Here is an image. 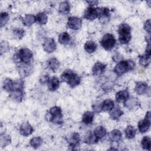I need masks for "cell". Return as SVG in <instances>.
<instances>
[{
  "mask_svg": "<svg viewBox=\"0 0 151 151\" xmlns=\"http://www.w3.org/2000/svg\"><path fill=\"white\" fill-rule=\"evenodd\" d=\"M70 40V37L68 32H63L58 36V42L63 45L67 44Z\"/></svg>",
  "mask_w": 151,
  "mask_h": 151,
  "instance_id": "e575fe53",
  "label": "cell"
},
{
  "mask_svg": "<svg viewBox=\"0 0 151 151\" xmlns=\"http://www.w3.org/2000/svg\"><path fill=\"white\" fill-rule=\"evenodd\" d=\"M70 5L68 2H63L60 4L58 11L60 14L65 15L70 12Z\"/></svg>",
  "mask_w": 151,
  "mask_h": 151,
  "instance_id": "d6a6232c",
  "label": "cell"
},
{
  "mask_svg": "<svg viewBox=\"0 0 151 151\" xmlns=\"http://www.w3.org/2000/svg\"><path fill=\"white\" fill-rule=\"evenodd\" d=\"M13 34L18 39H21L24 34H25V31L21 28H15L13 30Z\"/></svg>",
  "mask_w": 151,
  "mask_h": 151,
  "instance_id": "ab89813d",
  "label": "cell"
},
{
  "mask_svg": "<svg viewBox=\"0 0 151 151\" xmlns=\"http://www.w3.org/2000/svg\"><path fill=\"white\" fill-rule=\"evenodd\" d=\"M82 25V21L77 17H70L68 18L67 26L73 30H78L80 29Z\"/></svg>",
  "mask_w": 151,
  "mask_h": 151,
  "instance_id": "9c48e42d",
  "label": "cell"
},
{
  "mask_svg": "<svg viewBox=\"0 0 151 151\" xmlns=\"http://www.w3.org/2000/svg\"><path fill=\"white\" fill-rule=\"evenodd\" d=\"M47 84L49 90L51 91H55L59 87L60 80L57 77H52L51 79H50Z\"/></svg>",
  "mask_w": 151,
  "mask_h": 151,
  "instance_id": "ac0fdd59",
  "label": "cell"
},
{
  "mask_svg": "<svg viewBox=\"0 0 151 151\" xmlns=\"http://www.w3.org/2000/svg\"><path fill=\"white\" fill-rule=\"evenodd\" d=\"M11 142V136L5 133H2L0 135V145L1 147H4L10 144Z\"/></svg>",
  "mask_w": 151,
  "mask_h": 151,
  "instance_id": "484cf974",
  "label": "cell"
},
{
  "mask_svg": "<svg viewBox=\"0 0 151 151\" xmlns=\"http://www.w3.org/2000/svg\"><path fill=\"white\" fill-rule=\"evenodd\" d=\"M106 65L100 62H97L92 68V74L94 76H99L102 74L105 70Z\"/></svg>",
  "mask_w": 151,
  "mask_h": 151,
  "instance_id": "5bb4252c",
  "label": "cell"
},
{
  "mask_svg": "<svg viewBox=\"0 0 151 151\" xmlns=\"http://www.w3.org/2000/svg\"><path fill=\"white\" fill-rule=\"evenodd\" d=\"M42 143V139L41 137H35L32 138L29 141L30 146L34 149H37Z\"/></svg>",
  "mask_w": 151,
  "mask_h": 151,
  "instance_id": "8d00e7d4",
  "label": "cell"
},
{
  "mask_svg": "<svg viewBox=\"0 0 151 151\" xmlns=\"http://www.w3.org/2000/svg\"><path fill=\"white\" fill-rule=\"evenodd\" d=\"M9 93V97L17 102H21L24 97V89H14Z\"/></svg>",
  "mask_w": 151,
  "mask_h": 151,
  "instance_id": "8fae6325",
  "label": "cell"
},
{
  "mask_svg": "<svg viewBox=\"0 0 151 151\" xmlns=\"http://www.w3.org/2000/svg\"><path fill=\"white\" fill-rule=\"evenodd\" d=\"M60 65V61L56 58H51L47 61V66L49 69L55 72Z\"/></svg>",
  "mask_w": 151,
  "mask_h": 151,
  "instance_id": "603a6c76",
  "label": "cell"
},
{
  "mask_svg": "<svg viewBox=\"0 0 151 151\" xmlns=\"http://www.w3.org/2000/svg\"><path fill=\"white\" fill-rule=\"evenodd\" d=\"M86 2L88 3L90 5V6H91L96 5L99 3V2L97 1H86Z\"/></svg>",
  "mask_w": 151,
  "mask_h": 151,
  "instance_id": "ee69618b",
  "label": "cell"
},
{
  "mask_svg": "<svg viewBox=\"0 0 151 151\" xmlns=\"http://www.w3.org/2000/svg\"><path fill=\"white\" fill-rule=\"evenodd\" d=\"M99 140L91 131H88L87 132L84 139V142L87 145H93L96 143Z\"/></svg>",
  "mask_w": 151,
  "mask_h": 151,
  "instance_id": "cb8c5ba5",
  "label": "cell"
},
{
  "mask_svg": "<svg viewBox=\"0 0 151 151\" xmlns=\"http://www.w3.org/2000/svg\"><path fill=\"white\" fill-rule=\"evenodd\" d=\"M9 14L6 12H3L1 13L0 15V21H1V27L4 26L9 21Z\"/></svg>",
  "mask_w": 151,
  "mask_h": 151,
  "instance_id": "f35d334b",
  "label": "cell"
},
{
  "mask_svg": "<svg viewBox=\"0 0 151 151\" xmlns=\"http://www.w3.org/2000/svg\"><path fill=\"white\" fill-rule=\"evenodd\" d=\"M42 47L44 50L47 53L53 52L57 48L56 43L53 38H47L44 41L42 44Z\"/></svg>",
  "mask_w": 151,
  "mask_h": 151,
  "instance_id": "ba28073f",
  "label": "cell"
},
{
  "mask_svg": "<svg viewBox=\"0 0 151 151\" xmlns=\"http://www.w3.org/2000/svg\"><path fill=\"white\" fill-rule=\"evenodd\" d=\"M98 18L100 22L103 24H106L109 21L110 12V9L106 7L97 8Z\"/></svg>",
  "mask_w": 151,
  "mask_h": 151,
  "instance_id": "52a82bcc",
  "label": "cell"
},
{
  "mask_svg": "<svg viewBox=\"0 0 151 151\" xmlns=\"http://www.w3.org/2000/svg\"><path fill=\"white\" fill-rule=\"evenodd\" d=\"M2 87L5 91L8 93L11 92L14 88V80L9 78H5L3 82Z\"/></svg>",
  "mask_w": 151,
  "mask_h": 151,
  "instance_id": "4dcf8cb0",
  "label": "cell"
},
{
  "mask_svg": "<svg viewBox=\"0 0 151 151\" xmlns=\"http://www.w3.org/2000/svg\"><path fill=\"white\" fill-rule=\"evenodd\" d=\"M49 120L55 124L63 123V114L61 109L58 106H54L49 110Z\"/></svg>",
  "mask_w": 151,
  "mask_h": 151,
  "instance_id": "5b68a950",
  "label": "cell"
},
{
  "mask_svg": "<svg viewBox=\"0 0 151 151\" xmlns=\"http://www.w3.org/2000/svg\"><path fill=\"white\" fill-rule=\"evenodd\" d=\"M141 146L143 149L150 150V147H151L150 138L148 136H144L141 140Z\"/></svg>",
  "mask_w": 151,
  "mask_h": 151,
  "instance_id": "74e56055",
  "label": "cell"
},
{
  "mask_svg": "<svg viewBox=\"0 0 151 151\" xmlns=\"http://www.w3.org/2000/svg\"><path fill=\"white\" fill-rule=\"evenodd\" d=\"M147 90L148 86L147 83L143 81H139L136 83L134 87V91L137 94L139 95L144 94L147 92Z\"/></svg>",
  "mask_w": 151,
  "mask_h": 151,
  "instance_id": "2e32d148",
  "label": "cell"
},
{
  "mask_svg": "<svg viewBox=\"0 0 151 151\" xmlns=\"http://www.w3.org/2000/svg\"><path fill=\"white\" fill-rule=\"evenodd\" d=\"M34 129L28 122H24L21 124L19 127V133L24 136H28L32 134Z\"/></svg>",
  "mask_w": 151,
  "mask_h": 151,
  "instance_id": "4fadbf2b",
  "label": "cell"
},
{
  "mask_svg": "<svg viewBox=\"0 0 151 151\" xmlns=\"http://www.w3.org/2000/svg\"><path fill=\"white\" fill-rule=\"evenodd\" d=\"M119 40L122 44H126L131 40V28L126 23L122 24L118 29Z\"/></svg>",
  "mask_w": 151,
  "mask_h": 151,
  "instance_id": "7a4b0ae2",
  "label": "cell"
},
{
  "mask_svg": "<svg viewBox=\"0 0 151 151\" xmlns=\"http://www.w3.org/2000/svg\"><path fill=\"white\" fill-rule=\"evenodd\" d=\"M124 106L129 110L136 109L140 106V102L138 99L135 97H129L127 100L124 103Z\"/></svg>",
  "mask_w": 151,
  "mask_h": 151,
  "instance_id": "9a60e30c",
  "label": "cell"
},
{
  "mask_svg": "<svg viewBox=\"0 0 151 151\" xmlns=\"http://www.w3.org/2000/svg\"><path fill=\"white\" fill-rule=\"evenodd\" d=\"M9 50V45L6 41H3L1 43V55L4 52H6Z\"/></svg>",
  "mask_w": 151,
  "mask_h": 151,
  "instance_id": "60d3db41",
  "label": "cell"
},
{
  "mask_svg": "<svg viewBox=\"0 0 151 151\" xmlns=\"http://www.w3.org/2000/svg\"><path fill=\"white\" fill-rule=\"evenodd\" d=\"M150 60H151V54H145V55L139 56V64L144 67H147V66H149L150 63Z\"/></svg>",
  "mask_w": 151,
  "mask_h": 151,
  "instance_id": "4316f807",
  "label": "cell"
},
{
  "mask_svg": "<svg viewBox=\"0 0 151 151\" xmlns=\"http://www.w3.org/2000/svg\"><path fill=\"white\" fill-rule=\"evenodd\" d=\"M129 97V93L127 90H121L116 93L115 98L117 102L124 103Z\"/></svg>",
  "mask_w": 151,
  "mask_h": 151,
  "instance_id": "e0dca14e",
  "label": "cell"
},
{
  "mask_svg": "<svg viewBox=\"0 0 151 151\" xmlns=\"http://www.w3.org/2000/svg\"><path fill=\"white\" fill-rule=\"evenodd\" d=\"M114 107V101L110 99H107L104 100L101 103V111H109Z\"/></svg>",
  "mask_w": 151,
  "mask_h": 151,
  "instance_id": "d6986e66",
  "label": "cell"
},
{
  "mask_svg": "<svg viewBox=\"0 0 151 151\" xmlns=\"http://www.w3.org/2000/svg\"><path fill=\"white\" fill-rule=\"evenodd\" d=\"M106 132H107L106 130L103 126H97L94 129L93 133L95 135V136L97 137V139L98 140H100L106 136Z\"/></svg>",
  "mask_w": 151,
  "mask_h": 151,
  "instance_id": "f1b7e54d",
  "label": "cell"
},
{
  "mask_svg": "<svg viewBox=\"0 0 151 151\" xmlns=\"http://www.w3.org/2000/svg\"><path fill=\"white\" fill-rule=\"evenodd\" d=\"M150 127V112L147 111L145 115V119L138 123V129L140 133L146 132Z\"/></svg>",
  "mask_w": 151,
  "mask_h": 151,
  "instance_id": "8992f818",
  "label": "cell"
},
{
  "mask_svg": "<svg viewBox=\"0 0 151 151\" xmlns=\"http://www.w3.org/2000/svg\"><path fill=\"white\" fill-rule=\"evenodd\" d=\"M109 138L112 142H118L122 139V133L119 130L114 129L110 132Z\"/></svg>",
  "mask_w": 151,
  "mask_h": 151,
  "instance_id": "83f0119b",
  "label": "cell"
},
{
  "mask_svg": "<svg viewBox=\"0 0 151 151\" xmlns=\"http://www.w3.org/2000/svg\"><path fill=\"white\" fill-rule=\"evenodd\" d=\"M50 80V77L47 74H43L40 76V83L42 84H44L46 83H48Z\"/></svg>",
  "mask_w": 151,
  "mask_h": 151,
  "instance_id": "b9f144b4",
  "label": "cell"
},
{
  "mask_svg": "<svg viewBox=\"0 0 151 151\" xmlns=\"http://www.w3.org/2000/svg\"><path fill=\"white\" fill-rule=\"evenodd\" d=\"M143 27H144V29L148 34L150 33V19H149L146 20V21H145Z\"/></svg>",
  "mask_w": 151,
  "mask_h": 151,
  "instance_id": "7bdbcfd3",
  "label": "cell"
},
{
  "mask_svg": "<svg viewBox=\"0 0 151 151\" xmlns=\"http://www.w3.org/2000/svg\"><path fill=\"white\" fill-rule=\"evenodd\" d=\"M125 135L127 139H132L134 137L135 135H136V130L134 128L133 126H127V127L126 128L125 130Z\"/></svg>",
  "mask_w": 151,
  "mask_h": 151,
  "instance_id": "d590c367",
  "label": "cell"
},
{
  "mask_svg": "<svg viewBox=\"0 0 151 151\" xmlns=\"http://www.w3.org/2000/svg\"><path fill=\"white\" fill-rule=\"evenodd\" d=\"M36 22L39 25L45 24L48 21V17L45 12H40L36 16Z\"/></svg>",
  "mask_w": 151,
  "mask_h": 151,
  "instance_id": "1f68e13d",
  "label": "cell"
},
{
  "mask_svg": "<svg viewBox=\"0 0 151 151\" xmlns=\"http://www.w3.org/2000/svg\"><path fill=\"white\" fill-rule=\"evenodd\" d=\"M81 82V78L80 77L74 73V74L72 76L71 78L70 79L68 83H67L70 87L74 88L78 86Z\"/></svg>",
  "mask_w": 151,
  "mask_h": 151,
  "instance_id": "f546056e",
  "label": "cell"
},
{
  "mask_svg": "<svg viewBox=\"0 0 151 151\" xmlns=\"http://www.w3.org/2000/svg\"><path fill=\"white\" fill-rule=\"evenodd\" d=\"M80 140L81 139H80V134L77 132L73 133L68 140L69 147L70 148V149L71 150L76 149V147L79 146Z\"/></svg>",
  "mask_w": 151,
  "mask_h": 151,
  "instance_id": "7c38bea8",
  "label": "cell"
},
{
  "mask_svg": "<svg viewBox=\"0 0 151 151\" xmlns=\"http://www.w3.org/2000/svg\"><path fill=\"white\" fill-rule=\"evenodd\" d=\"M116 40L114 35L110 33L106 34L100 41L101 47L107 51H111L115 46Z\"/></svg>",
  "mask_w": 151,
  "mask_h": 151,
  "instance_id": "277c9868",
  "label": "cell"
},
{
  "mask_svg": "<svg viewBox=\"0 0 151 151\" xmlns=\"http://www.w3.org/2000/svg\"><path fill=\"white\" fill-rule=\"evenodd\" d=\"M83 17L87 20L93 21L98 18V9L97 8H94L93 6H89L87 8L83 14Z\"/></svg>",
  "mask_w": 151,
  "mask_h": 151,
  "instance_id": "30bf717a",
  "label": "cell"
},
{
  "mask_svg": "<svg viewBox=\"0 0 151 151\" xmlns=\"http://www.w3.org/2000/svg\"><path fill=\"white\" fill-rule=\"evenodd\" d=\"M14 61L18 68L31 67L33 61V53L27 48L19 49L14 55Z\"/></svg>",
  "mask_w": 151,
  "mask_h": 151,
  "instance_id": "6da1fadb",
  "label": "cell"
},
{
  "mask_svg": "<svg viewBox=\"0 0 151 151\" xmlns=\"http://www.w3.org/2000/svg\"><path fill=\"white\" fill-rule=\"evenodd\" d=\"M134 63L133 60H122L119 61L114 68V73L117 76H122L134 67Z\"/></svg>",
  "mask_w": 151,
  "mask_h": 151,
  "instance_id": "3957f363",
  "label": "cell"
},
{
  "mask_svg": "<svg viewBox=\"0 0 151 151\" xmlns=\"http://www.w3.org/2000/svg\"><path fill=\"white\" fill-rule=\"evenodd\" d=\"M84 48L85 51L87 52L89 54H91V53H93L96 50L97 44L94 41L89 40L86 41V42L84 44Z\"/></svg>",
  "mask_w": 151,
  "mask_h": 151,
  "instance_id": "d4e9b609",
  "label": "cell"
},
{
  "mask_svg": "<svg viewBox=\"0 0 151 151\" xmlns=\"http://www.w3.org/2000/svg\"><path fill=\"white\" fill-rule=\"evenodd\" d=\"M94 117V114L92 111H86L82 117V122L86 124H90L93 123Z\"/></svg>",
  "mask_w": 151,
  "mask_h": 151,
  "instance_id": "7402d4cb",
  "label": "cell"
},
{
  "mask_svg": "<svg viewBox=\"0 0 151 151\" xmlns=\"http://www.w3.org/2000/svg\"><path fill=\"white\" fill-rule=\"evenodd\" d=\"M110 117L114 120H117L123 114V111L117 107H114L110 111H109Z\"/></svg>",
  "mask_w": 151,
  "mask_h": 151,
  "instance_id": "ffe728a7",
  "label": "cell"
},
{
  "mask_svg": "<svg viewBox=\"0 0 151 151\" xmlns=\"http://www.w3.org/2000/svg\"><path fill=\"white\" fill-rule=\"evenodd\" d=\"M74 74V73L71 70H65L61 75V80L63 82H65L68 83L70 79L72 77V76Z\"/></svg>",
  "mask_w": 151,
  "mask_h": 151,
  "instance_id": "836d02e7",
  "label": "cell"
},
{
  "mask_svg": "<svg viewBox=\"0 0 151 151\" xmlns=\"http://www.w3.org/2000/svg\"><path fill=\"white\" fill-rule=\"evenodd\" d=\"M22 24L26 27H29L36 22V17L31 14H26L22 19Z\"/></svg>",
  "mask_w": 151,
  "mask_h": 151,
  "instance_id": "44dd1931",
  "label": "cell"
}]
</instances>
